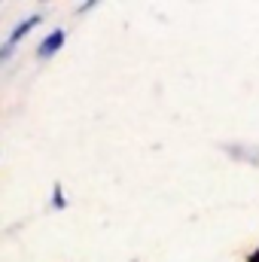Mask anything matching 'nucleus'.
I'll use <instances>...</instances> for the list:
<instances>
[{"mask_svg":"<svg viewBox=\"0 0 259 262\" xmlns=\"http://www.w3.org/2000/svg\"><path fill=\"white\" fill-rule=\"evenodd\" d=\"M95 6H98V3H95V0H92V3H82V6H79V9H76V15H85V12H92V9H95Z\"/></svg>","mask_w":259,"mask_h":262,"instance_id":"39448f33","label":"nucleus"},{"mask_svg":"<svg viewBox=\"0 0 259 262\" xmlns=\"http://www.w3.org/2000/svg\"><path fill=\"white\" fill-rule=\"evenodd\" d=\"M226 156L235 162H247V165H259V146L253 143H223Z\"/></svg>","mask_w":259,"mask_h":262,"instance_id":"7ed1b4c3","label":"nucleus"},{"mask_svg":"<svg viewBox=\"0 0 259 262\" xmlns=\"http://www.w3.org/2000/svg\"><path fill=\"white\" fill-rule=\"evenodd\" d=\"M64 43H67V31L64 28H55V31H49V34L37 43V52H34V55H37L40 61H49L52 55H58V52L64 49Z\"/></svg>","mask_w":259,"mask_h":262,"instance_id":"f03ea898","label":"nucleus"},{"mask_svg":"<svg viewBox=\"0 0 259 262\" xmlns=\"http://www.w3.org/2000/svg\"><path fill=\"white\" fill-rule=\"evenodd\" d=\"M64 207H67V195L61 189V183H55L52 186V198H49V210H64Z\"/></svg>","mask_w":259,"mask_h":262,"instance_id":"20e7f679","label":"nucleus"},{"mask_svg":"<svg viewBox=\"0 0 259 262\" xmlns=\"http://www.w3.org/2000/svg\"><path fill=\"white\" fill-rule=\"evenodd\" d=\"M43 18H46L43 12H31V15H25V18H21V21L9 31V37L0 43V64H6V61L15 55V49L21 46V40H25L34 28H40V25H43Z\"/></svg>","mask_w":259,"mask_h":262,"instance_id":"f257e3e1","label":"nucleus"}]
</instances>
